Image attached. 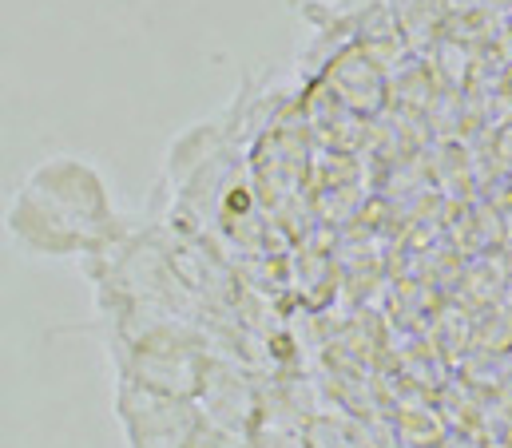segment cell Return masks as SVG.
Here are the masks:
<instances>
[{
  "mask_svg": "<svg viewBox=\"0 0 512 448\" xmlns=\"http://www.w3.org/2000/svg\"><path fill=\"white\" fill-rule=\"evenodd\" d=\"M8 230L20 246L44 258H68L100 246L112 230L108 187L84 163L60 159L32 175L8 211Z\"/></svg>",
  "mask_w": 512,
  "mask_h": 448,
  "instance_id": "6da1fadb",
  "label": "cell"
}]
</instances>
